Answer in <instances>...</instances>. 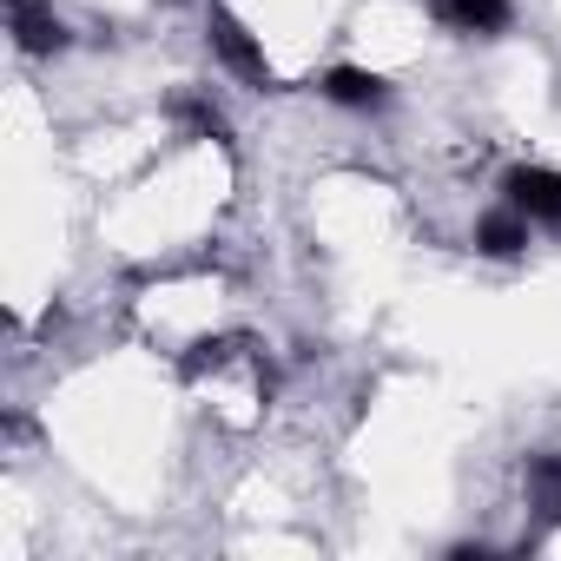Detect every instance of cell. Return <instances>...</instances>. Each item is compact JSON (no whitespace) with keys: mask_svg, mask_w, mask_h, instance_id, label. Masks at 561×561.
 <instances>
[{"mask_svg":"<svg viewBox=\"0 0 561 561\" xmlns=\"http://www.w3.org/2000/svg\"><path fill=\"white\" fill-rule=\"evenodd\" d=\"M205 34H211V54H218V60H225L244 87H257V93H271V87H277V73H271L264 47L251 41V27H244L231 8H211V27H205Z\"/></svg>","mask_w":561,"mask_h":561,"instance_id":"cell-1","label":"cell"},{"mask_svg":"<svg viewBox=\"0 0 561 561\" xmlns=\"http://www.w3.org/2000/svg\"><path fill=\"white\" fill-rule=\"evenodd\" d=\"M502 198L528 225H554L561 231V172H548V165H508L502 172Z\"/></svg>","mask_w":561,"mask_h":561,"instance_id":"cell-2","label":"cell"},{"mask_svg":"<svg viewBox=\"0 0 561 561\" xmlns=\"http://www.w3.org/2000/svg\"><path fill=\"white\" fill-rule=\"evenodd\" d=\"M8 27H14V47L34 54V60L41 54H67V41H73L67 21L47 8V0H8Z\"/></svg>","mask_w":561,"mask_h":561,"instance_id":"cell-3","label":"cell"},{"mask_svg":"<svg viewBox=\"0 0 561 561\" xmlns=\"http://www.w3.org/2000/svg\"><path fill=\"white\" fill-rule=\"evenodd\" d=\"M324 100L351 106V113H377V106H390V80L370 73V67H331L324 73Z\"/></svg>","mask_w":561,"mask_h":561,"instance_id":"cell-4","label":"cell"},{"mask_svg":"<svg viewBox=\"0 0 561 561\" xmlns=\"http://www.w3.org/2000/svg\"><path fill=\"white\" fill-rule=\"evenodd\" d=\"M430 14L456 34H502L508 27V0H430Z\"/></svg>","mask_w":561,"mask_h":561,"instance_id":"cell-5","label":"cell"},{"mask_svg":"<svg viewBox=\"0 0 561 561\" xmlns=\"http://www.w3.org/2000/svg\"><path fill=\"white\" fill-rule=\"evenodd\" d=\"M476 251H482V257H522V251H528V218H522L515 205L476 218Z\"/></svg>","mask_w":561,"mask_h":561,"instance_id":"cell-6","label":"cell"},{"mask_svg":"<svg viewBox=\"0 0 561 561\" xmlns=\"http://www.w3.org/2000/svg\"><path fill=\"white\" fill-rule=\"evenodd\" d=\"M528 502L541 508V522H548V528L561 522V449L528 456Z\"/></svg>","mask_w":561,"mask_h":561,"instance_id":"cell-7","label":"cell"},{"mask_svg":"<svg viewBox=\"0 0 561 561\" xmlns=\"http://www.w3.org/2000/svg\"><path fill=\"white\" fill-rule=\"evenodd\" d=\"M238 351H244V337H198V344L179 357V377H192V383H198V377H218Z\"/></svg>","mask_w":561,"mask_h":561,"instance_id":"cell-8","label":"cell"},{"mask_svg":"<svg viewBox=\"0 0 561 561\" xmlns=\"http://www.w3.org/2000/svg\"><path fill=\"white\" fill-rule=\"evenodd\" d=\"M172 119H179L192 139H225V113H218L211 100H198V93H179V100H172Z\"/></svg>","mask_w":561,"mask_h":561,"instance_id":"cell-9","label":"cell"}]
</instances>
